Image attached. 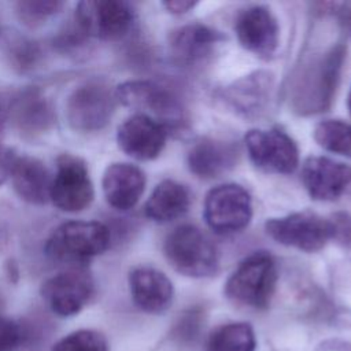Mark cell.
I'll return each instance as SVG.
<instances>
[{
	"label": "cell",
	"instance_id": "obj_18",
	"mask_svg": "<svg viewBox=\"0 0 351 351\" xmlns=\"http://www.w3.org/2000/svg\"><path fill=\"white\" fill-rule=\"evenodd\" d=\"M101 188L112 208L128 211L140 200L145 188V176L140 167L132 163L115 162L104 170Z\"/></svg>",
	"mask_w": 351,
	"mask_h": 351
},
{
	"label": "cell",
	"instance_id": "obj_21",
	"mask_svg": "<svg viewBox=\"0 0 351 351\" xmlns=\"http://www.w3.org/2000/svg\"><path fill=\"white\" fill-rule=\"evenodd\" d=\"M237 154L234 144L206 137L189 149L188 166L199 178H215L236 165Z\"/></svg>",
	"mask_w": 351,
	"mask_h": 351
},
{
	"label": "cell",
	"instance_id": "obj_6",
	"mask_svg": "<svg viewBox=\"0 0 351 351\" xmlns=\"http://www.w3.org/2000/svg\"><path fill=\"white\" fill-rule=\"evenodd\" d=\"M115 95L111 86L99 78H90L73 89L66 100V119L80 133L104 129L115 110Z\"/></svg>",
	"mask_w": 351,
	"mask_h": 351
},
{
	"label": "cell",
	"instance_id": "obj_9",
	"mask_svg": "<svg viewBox=\"0 0 351 351\" xmlns=\"http://www.w3.org/2000/svg\"><path fill=\"white\" fill-rule=\"evenodd\" d=\"M203 217L208 228L218 234L240 232L252 218L250 193L237 184L218 185L206 195Z\"/></svg>",
	"mask_w": 351,
	"mask_h": 351
},
{
	"label": "cell",
	"instance_id": "obj_34",
	"mask_svg": "<svg viewBox=\"0 0 351 351\" xmlns=\"http://www.w3.org/2000/svg\"><path fill=\"white\" fill-rule=\"evenodd\" d=\"M315 351H351V344L339 340H329L319 344Z\"/></svg>",
	"mask_w": 351,
	"mask_h": 351
},
{
	"label": "cell",
	"instance_id": "obj_3",
	"mask_svg": "<svg viewBox=\"0 0 351 351\" xmlns=\"http://www.w3.org/2000/svg\"><path fill=\"white\" fill-rule=\"evenodd\" d=\"M277 266L273 256L265 251L248 255L225 284V295L239 306L256 310L266 308L274 295Z\"/></svg>",
	"mask_w": 351,
	"mask_h": 351
},
{
	"label": "cell",
	"instance_id": "obj_28",
	"mask_svg": "<svg viewBox=\"0 0 351 351\" xmlns=\"http://www.w3.org/2000/svg\"><path fill=\"white\" fill-rule=\"evenodd\" d=\"M8 58L11 66L15 70L26 73L37 67L43 58V52L37 43L23 37H18L12 40L8 45Z\"/></svg>",
	"mask_w": 351,
	"mask_h": 351
},
{
	"label": "cell",
	"instance_id": "obj_29",
	"mask_svg": "<svg viewBox=\"0 0 351 351\" xmlns=\"http://www.w3.org/2000/svg\"><path fill=\"white\" fill-rule=\"evenodd\" d=\"M25 337V330L18 322L0 315V351L16 350Z\"/></svg>",
	"mask_w": 351,
	"mask_h": 351
},
{
	"label": "cell",
	"instance_id": "obj_35",
	"mask_svg": "<svg viewBox=\"0 0 351 351\" xmlns=\"http://www.w3.org/2000/svg\"><path fill=\"white\" fill-rule=\"evenodd\" d=\"M18 267H16V265L14 263V262H8L7 263V274H8V277H10V280H11V277H15V281H16V278H18Z\"/></svg>",
	"mask_w": 351,
	"mask_h": 351
},
{
	"label": "cell",
	"instance_id": "obj_37",
	"mask_svg": "<svg viewBox=\"0 0 351 351\" xmlns=\"http://www.w3.org/2000/svg\"><path fill=\"white\" fill-rule=\"evenodd\" d=\"M347 104H348V110H350V114H351V88H350V92H348V99H347Z\"/></svg>",
	"mask_w": 351,
	"mask_h": 351
},
{
	"label": "cell",
	"instance_id": "obj_5",
	"mask_svg": "<svg viewBox=\"0 0 351 351\" xmlns=\"http://www.w3.org/2000/svg\"><path fill=\"white\" fill-rule=\"evenodd\" d=\"M163 252L171 267L188 277H208L218 269L215 245L193 225H181L170 232L165 240Z\"/></svg>",
	"mask_w": 351,
	"mask_h": 351
},
{
	"label": "cell",
	"instance_id": "obj_23",
	"mask_svg": "<svg viewBox=\"0 0 351 351\" xmlns=\"http://www.w3.org/2000/svg\"><path fill=\"white\" fill-rule=\"evenodd\" d=\"M188 207L189 193L186 188L173 180H163L148 197L144 213L149 219L165 223L182 217Z\"/></svg>",
	"mask_w": 351,
	"mask_h": 351
},
{
	"label": "cell",
	"instance_id": "obj_13",
	"mask_svg": "<svg viewBox=\"0 0 351 351\" xmlns=\"http://www.w3.org/2000/svg\"><path fill=\"white\" fill-rule=\"evenodd\" d=\"M239 43L261 58L271 56L278 47L280 29L271 11L263 5L243 10L234 22Z\"/></svg>",
	"mask_w": 351,
	"mask_h": 351
},
{
	"label": "cell",
	"instance_id": "obj_10",
	"mask_svg": "<svg viewBox=\"0 0 351 351\" xmlns=\"http://www.w3.org/2000/svg\"><path fill=\"white\" fill-rule=\"evenodd\" d=\"M133 19V8L121 0H84L74 12V23L86 38H121L132 27Z\"/></svg>",
	"mask_w": 351,
	"mask_h": 351
},
{
	"label": "cell",
	"instance_id": "obj_24",
	"mask_svg": "<svg viewBox=\"0 0 351 351\" xmlns=\"http://www.w3.org/2000/svg\"><path fill=\"white\" fill-rule=\"evenodd\" d=\"M256 336L248 322L218 326L208 337L206 351H255Z\"/></svg>",
	"mask_w": 351,
	"mask_h": 351
},
{
	"label": "cell",
	"instance_id": "obj_16",
	"mask_svg": "<svg viewBox=\"0 0 351 351\" xmlns=\"http://www.w3.org/2000/svg\"><path fill=\"white\" fill-rule=\"evenodd\" d=\"M274 88V75L258 70L234 81L222 90L223 101L239 115L256 118L266 111Z\"/></svg>",
	"mask_w": 351,
	"mask_h": 351
},
{
	"label": "cell",
	"instance_id": "obj_33",
	"mask_svg": "<svg viewBox=\"0 0 351 351\" xmlns=\"http://www.w3.org/2000/svg\"><path fill=\"white\" fill-rule=\"evenodd\" d=\"M163 5L173 14H185L191 8L196 5V1H188V0H170L165 1Z\"/></svg>",
	"mask_w": 351,
	"mask_h": 351
},
{
	"label": "cell",
	"instance_id": "obj_8",
	"mask_svg": "<svg viewBox=\"0 0 351 351\" xmlns=\"http://www.w3.org/2000/svg\"><path fill=\"white\" fill-rule=\"evenodd\" d=\"M93 197V182L85 160L73 154L59 155L49 200L62 211L80 213L90 206Z\"/></svg>",
	"mask_w": 351,
	"mask_h": 351
},
{
	"label": "cell",
	"instance_id": "obj_14",
	"mask_svg": "<svg viewBox=\"0 0 351 351\" xmlns=\"http://www.w3.org/2000/svg\"><path fill=\"white\" fill-rule=\"evenodd\" d=\"M166 137L167 129L144 114L129 117L117 132L119 148L137 160L155 159L162 152Z\"/></svg>",
	"mask_w": 351,
	"mask_h": 351
},
{
	"label": "cell",
	"instance_id": "obj_11",
	"mask_svg": "<svg viewBox=\"0 0 351 351\" xmlns=\"http://www.w3.org/2000/svg\"><path fill=\"white\" fill-rule=\"evenodd\" d=\"M95 292L92 276L84 267H70L47 278L40 288L43 300L59 317L78 314Z\"/></svg>",
	"mask_w": 351,
	"mask_h": 351
},
{
	"label": "cell",
	"instance_id": "obj_26",
	"mask_svg": "<svg viewBox=\"0 0 351 351\" xmlns=\"http://www.w3.org/2000/svg\"><path fill=\"white\" fill-rule=\"evenodd\" d=\"M63 7L64 3L59 0H22L15 3V12L25 26L33 29L60 12Z\"/></svg>",
	"mask_w": 351,
	"mask_h": 351
},
{
	"label": "cell",
	"instance_id": "obj_36",
	"mask_svg": "<svg viewBox=\"0 0 351 351\" xmlns=\"http://www.w3.org/2000/svg\"><path fill=\"white\" fill-rule=\"evenodd\" d=\"M346 26H347V30H348V33H350V36H351V11L347 14V18H346Z\"/></svg>",
	"mask_w": 351,
	"mask_h": 351
},
{
	"label": "cell",
	"instance_id": "obj_17",
	"mask_svg": "<svg viewBox=\"0 0 351 351\" xmlns=\"http://www.w3.org/2000/svg\"><path fill=\"white\" fill-rule=\"evenodd\" d=\"M134 304L148 314H163L173 302L174 288L167 276L154 267H136L129 273Z\"/></svg>",
	"mask_w": 351,
	"mask_h": 351
},
{
	"label": "cell",
	"instance_id": "obj_4",
	"mask_svg": "<svg viewBox=\"0 0 351 351\" xmlns=\"http://www.w3.org/2000/svg\"><path fill=\"white\" fill-rule=\"evenodd\" d=\"M115 100L125 107L138 110L169 129H181L186 123L185 108L167 88L147 80H133L114 89Z\"/></svg>",
	"mask_w": 351,
	"mask_h": 351
},
{
	"label": "cell",
	"instance_id": "obj_20",
	"mask_svg": "<svg viewBox=\"0 0 351 351\" xmlns=\"http://www.w3.org/2000/svg\"><path fill=\"white\" fill-rule=\"evenodd\" d=\"M223 40L217 30L200 23H191L170 33L169 47L173 58L184 64H193L204 60L214 47Z\"/></svg>",
	"mask_w": 351,
	"mask_h": 351
},
{
	"label": "cell",
	"instance_id": "obj_19",
	"mask_svg": "<svg viewBox=\"0 0 351 351\" xmlns=\"http://www.w3.org/2000/svg\"><path fill=\"white\" fill-rule=\"evenodd\" d=\"M14 126L23 136H38L48 132L55 122V112L48 99L37 88L16 93L8 107Z\"/></svg>",
	"mask_w": 351,
	"mask_h": 351
},
{
	"label": "cell",
	"instance_id": "obj_31",
	"mask_svg": "<svg viewBox=\"0 0 351 351\" xmlns=\"http://www.w3.org/2000/svg\"><path fill=\"white\" fill-rule=\"evenodd\" d=\"M330 221L333 223V239L350 247L351 245V215L339 213L333 215V219Z\"/></svg>",
	"mask_w": 351,
	"mask_h": 351
},
{
	"label": "cell",
	"instance_id": "obj_27",
	"mask_svg": "<svg viewBox=\"0 0 351 351\" xmlns=\"http://www.w3.org/2000/svg\"><path fill=\"white\" fill-rule=\"evenodd\" d=\"M51 351H108V343L95 329H78L58 340Z\"/></svg>",
	"mask_w": 351,
	"mask_h": 351
},
{
	"label": "cell",
	"instance_id": "obj_32",
	"mask_svg": "<svg viewBox=\"0 0 351 351\" xmlns=\"http://www.w3.org/2000/svg\"><path fill=\"white\" fill-rule=\"evenodd\" d=\"M15 158L16 155L12 149L0 145V185H3L10 178Z\"/></svg>",
	"mask_w": 351,
	"mask_h": 351
},
{
	"label": "cell",
	"instance_id": "obj_22",
	"mask_svg": "<svg viewBox=\"0 0 351 351\" xmlns=\"http://www.w3.org/2000/svg\"><path fill=\"white\" fill-rule=\"evenodd\" d=\"M10 178L14 191L23 202L38 206L49 200L52 177L40 159L16 155Z\"/></svg>",
	"mask_w": 351,
	"mask_h": 351
},
{
	"label": "cell",
	"instance_id": "obj_25",
	"mask_svg": "<svg viewBox=\"0 0 351 351\" xmlns=\"http://www.w3.org/2000/svg\"><path fill=\"white\" fill-rule=\"evenodd\" d=\"M314 140L325 151L351 158V125L340 119H325L314 128Z\"/></svg>",
	"mask_w": 351,
	"mask_h": 351
},
{
	"label": "cell",
	"instance_id": "obj_12",
	"mask_svg": "<svg viewBox=\"0 0 351 351\" xmlns=\"http://www.w3.org/2000/svg\"><path fill=\"white\" fill-rule=\"evenodd\" d=\"M245 147L252 163L274 174H289L299 163L295 141L281 129H252L247 132Z\"/></svg>",
	"mask_w": 351,
	"mask_h": 351
},
{
	"label": "cell",
	"instance_id": "obj_30",
	"mask_svg": "<svg viewBox=\"0 0 351 351\" xmlns=\"http://www.w3.org/2000/svg\"><path fill=\"white\" fill-rule=\"evenodd\" d=\"M200 326H202L200 311L191 310L182 318H180V321L176 324L174 336L181 341L193 340L197 336Z\"/></svg>",
	"mask_w": 351,
	"mask_h": 351
},
{
	"label": "cell",
	"instance_id": "obj_7",
	"mask_svg": "<svg viewBox=\"0 0 351 351\" xmlns=\"http://www.w3.org/2000/svg\"><path fill=\"white\" fill-rule=\"evenodd\" d=\"M265 229L277 243L304 252L319 251L333 239L332 221L308 210L270 218L266 221Z\"/></svg>",
	"mask_w": 351,
	"mask_h": 351
},
{
	"label": "cell",
	"instance_id": "obj_2",
	"mask_svg": "<svg viewBox=\"0 0 351 351\" xmlns=\"http://www.w3.org/2000/svg\"><path fill=\"white\" fill-rule=\"evenodd\" d=\"M111 244L110 228L99 221H67L53 229L45 243V254L70 267L103 254Z\"/></svg>",
	"mask_w": 351,
	"mask_h": 351
},
{
	"label": "cell",
	"instance_id": "obj_1",
	"mask_svg": "<svg viewBox=\"0 0 351 351\" xmlns=\"http://www.w3.org/2000/svg\"><path fill=\"white\" fill-rule=\"evenodd\" d=\"M346 47L335 43L322 52L313 53L299 67L292 84V106L299 114L325 111L336 90Z\"/></svg>",
	"mask_w": 351,
	"mask_h": 351
},
{
	"label": "cell",
	"instance_id": "obj_15",
	"mask_svg": "<svg viewBox=\"0 0 351 351\" xmlns=\"http://www.w3.org/2000/svg\"><path fill=\"white\" fill-rule=\"evenodd\" d=\"M302 182L314 200H336L351 184V166L326 156H308L302 166Z\"/></svg>",
	"mask_w": 351,
	"mask_h": 351
}]
</instances>
